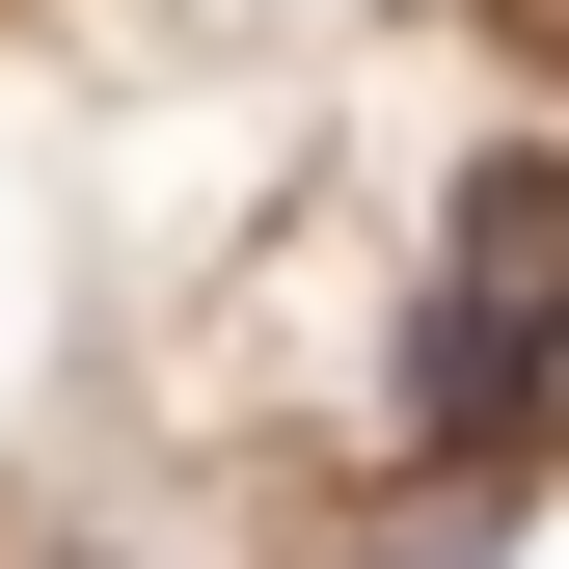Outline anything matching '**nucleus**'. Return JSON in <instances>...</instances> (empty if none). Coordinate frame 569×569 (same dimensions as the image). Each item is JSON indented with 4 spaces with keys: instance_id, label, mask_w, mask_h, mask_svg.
<instances>
[{
    "instance_id": "f03ea898",
    "label": "nucleus",
    "mask_w": 569,
    "mask_h": 569,
    "mask_svg": "<svg viewBox=\"0 0 569 569\" xmlns=\"http://www.w3.org/2000/svg\"><path fill=\"white\" fill-rule=\"evenodd\" d=\"M380 569H488V488H407V516H380Z\"/></svg>"
},
{
    "instance_id": "f257e3e1",
    "label": "nucleus",
    "mask_w": 569,
    "mask_h": 569,
    "mask_svg": "<svg viewBox=\"0 0 569 569\" xmlns=\"http://www.w3.org/2000/svg\"><path fill=\"white\" fill-rule=\"evenodd\" d=\"M407 435H435V461H516V435H569V163L461 190L435 299H407Z\"/></svg>"
}]
</instances>
